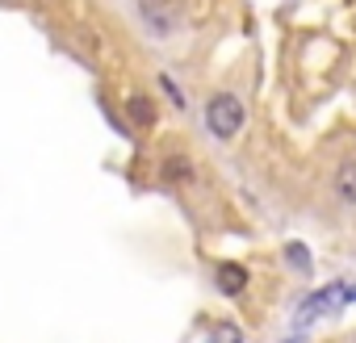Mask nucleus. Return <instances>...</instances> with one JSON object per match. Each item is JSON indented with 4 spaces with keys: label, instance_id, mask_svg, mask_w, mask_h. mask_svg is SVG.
<instances>
[{
    "label": "nucleus",
    "instance_id": "nucleus-8",
    "mask_svg": "<svg viewBox=\"0 0 356 343\" xmlns=\"http://www.w3.org/2000/svg\"><path fill=\"white\" fill-rule=\"evenodd\" d=\"M210 343H243V331L235 322H214L210 326Z\"/></svg>",
    "mask_w": 356,
    "mask_h": 343
},
{
    "label": "nucleus",
    "instance_id": "nucleus-4",
    "mask_svg": "<svg viewBox=\"0 0 356 343\" xmlns=\"http://www.w3.org/2000/svg\"><path fill=\"white\" fill-rule=\"evenodd\" d=\"M214 281H218V289H222L227 297H239V293L248 289V268H243V264H218Z\"/></svg>",
    "mask_w": 356,
    "mask_h": 343
},
{
    "label": "nucleus",
    "instance_id": "nucleus-3",
    "mask_svg": "<svg viewBox=\"0 0 356 343\" xmlns=\"http://www.w3.org/2000/svg\"><path fill=\"white\" fill-rule=\"evenodd\" d=\"M138 13L155 34H172L176 22H181V5L176 0H138Z\"/></svg>",
    "mask_w": 356,
    "mask_h": 343
},
{
    "label": "nucleus",
    "instance_id": "nucleus-7",
    "mask_svg": "<svg viewBox=\"0 0 356 343\" xmlns=\"http://www.w3.org/2000/svg\"><path fill=\"white\" fill-rule=\"evenodd\" d=\"M126 109H130V117H134V126H155V105H151V101H147L143 92H134Z\"/></svg>",
    "mask_w": 356,
    "mask_h": 343
},
{
    "label": "nucleus",
    "instance_id": "nucleus-9",
    "mask_svg": "<svg viewBox=\"0 0 356 343\" xmlns=\"http://www.w3.org/2000/svg\"><path fill=\"white\" fill-rule=\"evenodd\" d=\"M285 260H289L293 268H310V251H306L302 243H289V247H285Z\"/></svg>",
    "mask_w": 356,
    "mask_h": 343
},
{
    "label": "nucleus",
    "instance_id": "nucleus-10",
    "mask_svg": "<svg viewBox=\"0 0 356 343\" xmlns=\"http://www.w3.org/2000/svg\"><path fill=\"white\" fill-rule=\"evenodd\" d=\"M285 343H298V339H285Z\"/></svg>",
    "mask_w": 356,
    "mask_h": 343
},
{
    "label": "nucleus",
    "instance_id": "nucleus-5",
    "mask_svg": "<svg viewBox=\"0 0 356 343\" xmlns=\"http://www.w3.org/2000/svg\"><path fill=\"white\" fill-rule=\"evenodd\" d=\"M335 197L343 206H356V159L339 163V172H335Z\"/></svg>",
    "mask_w": 356,
    "mask_h": 343
},
{
    "label": "nucleus",
    "instance_id": "nucleus-2",
    "mask_svg": "<svg viewBox=\"0 0 356 343\" xmlns=\"http://www.w3.org/2000/svg\"><path fill=\"white\" fill-rule=\"evenodd\" d=\"M339 301H348V285H339V281H335V285L318 289V293H314V297H310V301H306V306L298 310V318H293V322H298V326H306V322H314V318L331 314V310H335Z\"/></svg>",
    "mask_w": 356,
    "mask_h": 343
},
{
    "label": "nucleus",
    "instance_id": "nucleus-6",
    "mask_svg": "<svg viewBox=\"0 0 356 343\" xmlns=\"http://www.w3.org/2000/svg\"><path fill=\"white\" fill-rule=\"evenodd\" d=\"M163 181L168 185H189L193 181V159L189 155H168L163 159Z\"/></svg>",
    "mask_w": 356,
    "mask_h": 343
},
{
    "label": "nucleus",
    "instance_id": "nucleus-1",
    "mask_svg": "<svg viewBox=\"0 0 356 343\" xmlns=\"http://www.w3.org/2000/svg\"><path fill=\"white\" fill-rule=\"evenodd\" d=\"M243 122H248V113H243V101H239L235 92H218V97H210V105H206V126H210L214 138L231 142V138L243 130Z\"/></svg>",
    "mask_w": 356,
    "mask_h": 343
}]
</instances>
